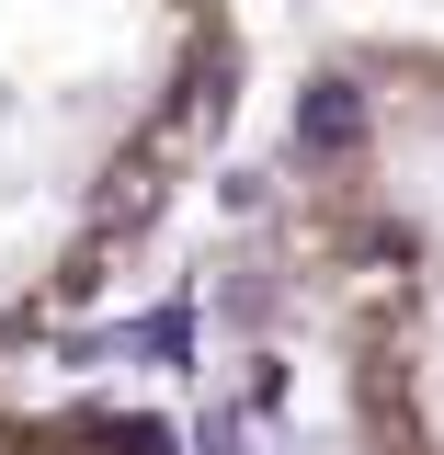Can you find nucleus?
<instances>
[{
  "label": "nucleus",
  "mask_w": 444,
  "mask_h": 455,
  "mask_svg": "<svg viewBox=\"0 0 444 455\" xmlns=\"http://www.w3.org/2000/svg\"><path fill=\"white\" fill-rule=\"evenodd\" d=\"M0 455H182L137 398H0Z\"/></svg>",
  "instance_id": "3"
},
{
  "label": "nucleus",
  "mask_w": 444,
  "mask_h": 455,
  "mask_svg": "<svg viewBox=\"0 0 444 455\" xmlns=\"http://www.w3.org/2000/svg\"><path fill=\"white\" fill-rule=\"evenodd\" d=\"M228 114V0H0V364L137 274Z\"/></svg>",
  "instance_id": "1"
},
{
  "label": "nucleus",
  "mask_w": 444,
  "mask_h": 455,
  "mask_svg": "<svg viewBox=\"0 0 444 455\" xmlns=\"http://www.w3.org/2000/svg\"><path fill=\"white\" fill-rule=\"evenodd\" d=\"M262 284L319 376L331 455H444V57L342 46L274 148Z\"/></svg>",
  "instance_id": "2"
}]
</instances>
